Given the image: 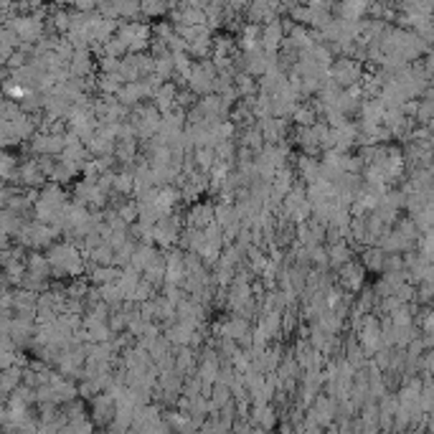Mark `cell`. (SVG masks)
Instances as JSON below:
<instances>
[{"label": "cell", "mask_w": 434, "mask_h": 434, "mask_svg": "<svg viewBox=\"0 0 434 434\" xmlns=\"http://www.w3.org/2000/svg\"><path fill=\"white\" fill-rule=\"evenodd\" d=\"M368 10H371L368 3H343V5H336V18L348 21V23H358V21H364Z\"/></svg>", "instance_id": "obj_17"}, {"label": "cell", "mask_w": 434, "mask_h": 434, "mask_svg": "<svg viewBox=\"0 0 434 434\" xmlns=\"http://www.w3.org/2000/svg\"><path fill=\"white\" fill-rule=\"evenodd\" d=\"M46 259L51 265V277L56 280H79L84 272H87V257L77 244L71 241H56L49 252H46Z\"/></svg>", "instance_id": "obj_1"}, {"label": "cell", "mask_w": 434, "mask_h": 434, "mask_svg": "<svg viewBox=\"0 0 434 434\" xmlns=\"http://www.w3.org/2000/svg\"><path fill=\"white\" fill-rule=\"evenodd\" d=\"M180 223H183V213L180 211L163 216V219L152 226V244H160L163 249H170L176 241H180V236H183Z\"/></svg>", "instance_id": "obj_5"}, {"label": "cell", "mask_w": 434, "mask_h": 434, "mask_svg": "<svg viewBox=\"0 0 434 434\" xmlns=\"http://www.w3.org/2000/svg\"><path fill=\"white\" fill-rule=\"evenodd\" d=\"M328 257H330V265L333 267H340L348 265V262H353V254H351V247H348V241H338V244H330L328 247Z\"/></svg>", "instance_id": "obj_19"}, {"label": "cell", "mask_w": 434, "mask_h": 434, "mask_svg": "<svg viewBox=\"0 0 434 434\" xmlns=\"http://www.w3.org/2000/svg\"><path fill=\"white\" fill-rule=\"evenodd\" d=\"M249 422L254 426H259V429L269 432L272 426H277V409L272 404H254L252 414H249Z\"/></svg>", "instance_id": "obj_12"}, {"label": "cell", "mask_w": 434, "mask_h": 434, "mask_svg": "<svg viewBox=\"0 0 434 434\" xmlns=\"http://www.w3.org/2000/svg\"><path fill=\"white\" fill-rule=\"evenodd\" d=\"M117 417V401L115 396H109V394H99L97 399L89 401V419L94 422V426H107L115 422Z\"/></svg>", "instance_id": "obj_7"}, {"label": "cell", "mask_w": 434, "mask_h": 434, "mask_svg": "<svg viewBox=\"0 0 434 434\" xmlns=\"http://www.w3.org/2000/svg\"><path fill=\"white\" fill-rule=\"evenodd\" d=\"M336 417H338V401L333 396H328V394L325 396L320 394L318 399H315V404L308 409V422H312V424L318 426H330Z\"/></svg>", "instance_id": "obj_9"}, {"label": "cell", "mask_w": 434, "mask_h": 434, "mask_svg": "<svg viewBox=\"0 0 434 434\" xmlns=\"http://www.w3.org/2000/svg\"><path fill=\"white\" fill-rule=\"evenodd\" d=\"M94 56H92V49H81V51H74V59L69 64V71L74 79H87L92 69H94Z\"/></svg>", "instance_id": "obj_11"}, {"label": "cell", "mask_w": 434, "mask_h": 434, "mask_svg": "<svg viewBox=\"0 0 434 434\" xmlns=\"http://www.w3.org/2000/svg\"><path fill=\"white\" fill-rule=\"evenodd\" d=\"M158 249L152 247V244H137V249H135L133 254V262H130V267H133L135 272H140V275H145L148 272V267L158 259Z\"/></svg>", "instance_id": "obj_16"}, {"label": "cell", "mask_w": 434, "mask_h": 434, "mask_svg": "<svg viewBox=\"0 0 434 434\" xmlns=\"http://www.w3.org/2000/svg\"><path fill=\"white\" fill-rule=\"evenodd\" d=\"M59 236H62V231L56 229V226H51V223L31 221L26 229H23V234L18 236V244H21V247H31L33 252H38V249H51Z\"/></svg>", "instance_id": "obj_3"}, {"label": "cell", "mask_w": 434, "mask_h": 434, "mask_svg": "<svg viewBox=\"0 0 434 434\" xmlns=\"http://www.w3.org/2000/svg\"><path fill=\"white\" fill-rule=\"evenodd\" d=\"M178 92H180V89H178L173 81H168V84H163V87L158 89V94L152 97V102H155V107L160 109V115H168V112H173V109H176Z\"/></svg>", "instance_id": "obj_14"}, {"label": "cell", "mask_w": 434, "mask_h": 434, "mask_svg": "<svg viewBox=\"0 0 434 434\" xmlns=\"http://www.w3.org/2000/svg\"><path fill=\"white\" fill-rule=\"evenodd\" d=\"M183 221H186V229L206 231L211 223H216V204H211V201L191 204V208L183 213Z\"/></svg>", "instance_id": "obj_8"}, {"label": "cell", "mask_w": 434, "mask_h": 434, "mask_svg": "<svg viewBox=\"0 0 434 434\" xmlns=\"http://www.w3.org/2000/svg\"><path fill=\"white\" fill-rule=\"evenodd\" d=\"M142 18H163L165 10L173 8V5H165V3H140Z\"/></svg>", "instance_id": "obj_21"}, {"label": "cell", "mask_w": 434, "mask_h": 434, "mask_svg": "<svg viewBox=\"0 0 434 434\" xmlns=\"http://www.w3.org/2000/svg\"><path fill=\"white\" fill-rule=\"evenodd\" d=\"M338 277H340V284H343V290L351 295H358L364 293V284H366V269L364 265H358V262H348L338 269Z\"/></svg>", "instance_id": "obj_10"}, {"label": "cell", "mask_w": 434, "mask_h": 434, "mask_svg": "<svg viewBox=\"0 0 434 434\" xmlns=\"http://www.w3.org/2000/svg\"><path fill=\"white\" fill-rule=\"evenodd\" d=\"M328 77L336 81L340 89H351V87H358L361 81H364L366 71H364V64L355 62V59H336V64L330 66Z\"/></svg>", "instance_id": "obj_4"}, {"label": "cell", "mask_w": 434, "mask_h": 434, "mask_svg": "<svg viewBox=\"0 0 434 434\" xmlns=\"http://www.w3.org/2000/svg\"><path fill=\"white\" fill-rule=\"evenodd\" d=\"M216 79H219V69H216V66L211 64V59H208V62H195L193 64L191 74L186 77V84L195 97L201 99V97L213 94V89H216Z\"/></svg>", "instance_id": "obj_2"}, {"label": "cell", "mask_w": 434, "mask_h": 434, "mask_svg": "<svg viewBox=\"0 0 434 434\" xmlns=\"http://www.w3.org/2000/svg\"><path fill=\"white\" fill-rule=\"evenodd\" d=\"M249 434H269V432H267V429H259V426H254V429H252Z\"/></svg>", "instance_id": "obj_23"}, {"label": "cell", "mask_w": 434, "mask_h": 434, "mask_svg": "<svg viewBox=\"0 0 434 434\" xmlns=\"http://www.w3.org/2000/svg\"><path fill=\"white\" fill-rule=\"evenodd\" d=\"M424 69L429 71V77H434V49L424 56Z\"/></svg>", "instance_id": "obj_22"}, {"label": "cell", "mask_w": 434, "mask_h": 434, "mask_svg": "<svg viewBox=\"0 0 434 434\" xmlns=\"http://www.w3.org/2000/svg\"><path fill=\"white\" fill-rule=\"evenodd\" d=\"M386 259H389V254H386L381 247H368V249H364L361 265H364L366 272H376V275H383V272H386Z\"/></svg>", "instance_id": "obj_15"}, {"label": "cell", "mask_w": 434, "mask_h": 434, "mask_svg": "<svg viewBox=\"0 0 434 434\" xmlns=\"http://www.w3.org/2000/svg\"><path fill=\"white\" fill-rule=\"evenodd\" d=\"M293 122L297 124V127H315V124L320 122L315 105H302L300 102L297 109H295V115H293Z\"/></svg>", "instance_id": "obj_18"}, {"label": "cell", "mask_w": 434, "mask_h": 434, "mask_svg": "<svg viewBox=\"0 0 434 434\" xmlns=\"http://www.w3.org/2000/svg\"><path fill=\"white\" fill-rule=\"evenodd\" d=\"M216 150L213 148H195L193 150V163H195V168L201 170V173H211V168L216 165Z\"/></svg>", "instance_id": "obj_20"}, {"label": "cell", "mask_w": 434, "mask_h": 434, "mask_svg": "<svg viewBox=\"0 0 434 434\" xmlns=\"http://www.w3.org/2000/svg\"><path fill=\"white\" fill-rule=\"evenodd\" d=\"M66 145H69V133H36V137L31 140V152L36 158H62Z\"/></svg>", "instance_id": "obj_6"}, {"label": "cell", "mask_w": 434, "mask_h": 434, "mask_svg": "<svg viewBox=\"0 0 434 434\" xmlns=\"http://www.w3.org/2000/svg\"><path fill=\"white\" fill-rule=\"evenodd\" d=\"M297 176L305 180V186H312L320 176H323V163L312 155H300L297 158Z\"/></svg>", "instance_id": "obj_13"}]
</instances>
